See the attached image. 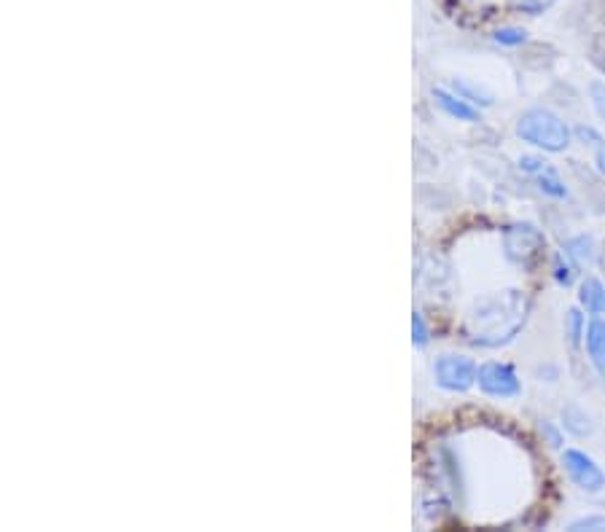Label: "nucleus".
Returning a JSON list of instances; mask_svg holds the SVG:
<instances>
[{
	"mask_svg": "<svg viewBox=\"0 0 605 532\" xmlns=\"http://www.w3.org/2000/svg\"><path fill=\"white\" fill-rule=\"evenodd\" d=\"M530 299L519 291H498L474 301L466 318V339L474 347L495 350L517 339L528 323Z\"/></svg>",
	"mask_w": 605,
	"mask_h": 532,
	"instance_id": "nucleus-1",
	"label": "nucleus"
},
{
	"mask_svg": "<svg viewBox=\"0 0 605 532\" xmlns=\"http://www.w3.org/2000/svg\"><path fill=\"white\" fill-rule=\"evenodd\" d=\"M517 138L544 154H562L573 143V129L549 108H528L517 119Z\"/></svg>",
	"mask_w": 605,
	"mask_h": 532,
	"instance_id": "nucleus-2",
	"label": "nucleus"
},
{
	"mask_svg": "<svg viewBox=\"0 0 605 532\" xmlns=\"http://www.w3.org/2000/svg\"><path fill=\"white\" fill-rule=\"evenodd\" d=\"M433 382L447 393H468L476 385L479 363L460 352H444L431 366Z\"/></svg>",
	"mask_w": 605,
	"mask_h": 532,
	"instance_id": "nucleus-3",
	"label": "nucleus"
},
{
	"mask_svg": "<svg viewBox=\"0 0 605 532\" xmlns=\"http://www.w3.org/2000/svg\"><path fill=\"white\" fill-rule=\"evenodd\" d=\"M503 245H506V258L519 266L538 264L546 253L544 232L533 224H511L503 232Z\"/></svg>",
	"mask_w": 605,
	"mask_h": 532,
	"instance_id": "nucleus-4",
	"label": "nucleus"
},
{
	"mask_svg": "<svg viewBox=\"0 0 605 532\" xmlns=\"http://www.w3.org/2000/svg\"><path fill=\"white\" fill-rule=\"evenodd\" d=\"M476 387H479V393L495 398V401H511L522 395V379H519L517 369L506 361L479 363Z\"/></svg>",
	"mask_w": 605,
	"mask_h": 532,
	"instance_id": "nucleus-5",
	"label": "nucleus"
},
{
	"mask_svg": "<svg viewBox=\"0 0 605 532\" xmlns=\"http://www.w3.org/2000/svg\"><path fill=\"white\" fill-rule=\"evenodd\" d=\"M560 460L573 487H579L587 495H597V492L605 490V471L584 449H565Z\"/></svg>",
	"mask_w": 605,
	"mask_h": 532,
	"instance_id": "nucleus-6",
	"label": "nucleus"
},
{
	"mask_svg": "<svg viewBox=\"0 0 605 532\" xmlns=\"http://www.w3.org/2000/svg\"><path fill=\"white\" fill-rule=\"evenodd\" d=\"M431 97L433 103H436V108H439L444 116H450V119L455 121H466V124H476V121L482 119V113H479V108L476 105H471L468 100H463V97L455 92V89H444V86H433L431 89Z\"/></svg>",
	"mask_w": 605,
	"mask_h": 532,
	"instance_id": "nucleus-7",
	"label": "nucleus"
},
{
	"mask_svg": "<svg viewBox=\"0 0 605 532\" xmlns=\"http://www.w3.org/2000/svg\"><path fill=\"white\" fill-rule=\"evenodd\" d=\"M584 350H587V358L592 363V369L605 377V318L603 315H595V318L587 323V334H584Z\"/></svg>",
	"mask_w": 605,
	"mask_h": 532,
	"instance_id": "nucleus-8",
	"label": "nucleus"
},
{
	"mask_svg": "<svg viewBox=\"0 0 605 532\" xmlns=\"http://www.w3.org/2000/svg\"><path fill=\"white\" fill-rule=\"evenodd\" d=\"M560 428L565 433H571L573 438H589L595 436V420L587 409H581L579 404H565L560 412Z\"/></svg>",
	"mask_w": 605,
	"mask_h": 532,
	"instance_id": "nucleus-9",
	"label": "nucleus"
},
{
	"mask_svg": "<svg viewBox=\"0 0 605 532\" xmlns=\"http://www.w3.org/2000/svg\"><path fill=\"white\" fill-rule=\"evenodd\" d=\"M579 307L587 315H605V283L597 277L587 275L579 283Z\"/></svg>",
	"mask_w": 605,
	"mask_h": 532,
	"instance_id": "nucleus-10",
	"label": "nucleus"
},
{
	"mask_svg": "<svg viewBox=\"0 0 605 532\" xmlns=\"http://www.w3.org/2000/svg\"><path fill=\"white\" fill-rule=\"evenodd\" d=\"M562 250H565V256L576 264V269H584V266L595 264L597 245L592 234H579V237H573V240L565 242V248Z\"/></svg>",
	"mask_w": 605,
	"mask_h": 532,
	"instance_id": "nucleus-11",
	"label": "nucleus"
},
{
	"mask_svg": "<svg viewBox=\"0 0 605 532\" xmlns=\"http://www.w3.org/2000/svg\"><path fill=\"white\" fill-rule=\"evenodd\" d=\"M562 334H565V342L571 344L573 350H579L581 342H584V334H587V315H584V309L571 307L565 312Z\"/></svg>",
	"mask_w": 605,
	"mask_h": 532,
	"instance_id": "nucleus-12",
	"label": "nucleus"
},
{
	"mask_svg": "<svg viewBox=\"0 0 605 532\" xmlns=\"http://www.w3.org/2000/svg\"><path fill=\"white\" fill-rule=\"evenodd\" d=\"M536 183H538V189L544 191L546 197H552V199H568V194H571V191H568V186L562 183L560 172L554 170L552 164H549L546 170L538 172Z\"/></svg>",
	"mask_w": 605,
	"mask_h": 532,
	"instance_id": "nucleus-13",
	"label": "nucleus"
},
{
	"mask_svg": "<svg viewBox=\"0 0 605 532\" xmlns=\"http://www.w3.org/2000/svg\"><path fill=\"white\" fill-rule=\"evenodd\" d=\"M576 264H573L571 258L565 256V250L562 253H554V266H552V275L554 280H557V285H562V288H571L573 283H576Z\"/></svg>",
	"mask_w": 605,
	"mask_h": 532,
	"instance_id": "nucleus-14",
	"label": "nucleus"
},
{
	"mask_svg": "<svg viewBox=\"0 0 605 532\" xmlns=\"http://www.w3.org/2000/svg\"><path fill=\"white\" fill-rule=\"evenodd\" d=\"M493 41L498 46H506V49H517L522 43H528V30L517 25H501L493 33Z\"/></svg>",
	"mask_w": 605,
	"mask_h": 532,
	"instance_id": "nucleus-15",
	"label": "nucleus"
},
{
	"mask_svg": "<svg viewBox=\"0 0 605 532\" xmlns=\"http://www.w3.org/2000/svg\"><path fill=\"white\" fill-rule=\"evenodd\" d=\"M452 89H455L463 100H468L471 105H476V108H479V105H482V108L493 105V95H484L482 89H476V86H471L468 81H455Z\"/></svg>",
	"mask_w": 605,
	"mask_h": 532,
	"instance_id": "nucleus-16",
	"label": "nucleus"
},
{
	"mask_svg": "<svg viewBox=\"0 0 605 532\" xmlns=\"http://www.w3.org/2000/svg\"><path fill=\"white\" fill-rule=\"evenodd\" d=\"M412 344L415 350H425L431 344V328L425 323L423 312H412Z\"/></svg>",
	"mask_w": 605,
	"mask_h": 532,
	"instance_id": "nucleus-17",
	"label": "nucleus"
},
{
	"mask_svg": "<svg viewBox=\"0 0 605 532\" xmlns=\"http://www.w3.org/2000/svg\"><path fill=\"white\" fill-rule=\"evenodd\" d=\"M568 530L571 532H605V516L600 514H587V516H579V519H573L571 524H568Z\"/></svg>",
	"mask_w": 605,
	"mask_h": 532,
	"instance_id": "nucleus-18",
	"label": "nucleus"
},
{
	"mask_svg": "<svg viewBox=\"0 0 605 532\" xmlns=\"http://www.w3.org/2000/svg\"><path fill=\"white\" fill-rule=\"evenodd\" d=\"M589 103H592V108H595L597 116L605 121V81L603 78H595V81L589 84Z\"/></svg>",
	"mask_w": 605,
	"mask_h": 532,
	"instance_id": "nucleus-19",
	"label": "nucleus"
},
{
	"mask_svg": "<svg viewBox=\"0 0 605 532\" xmlns=\"http://www.w3.org/2000/svg\"><path fill=\"white\" fill-rule=\"evenodd\" d=\"M573 138L579 140V143H584V146H592L597 151L600 146H605L603 135L597 132L595 127H589V124H581V127L573 129Z\"/></svg>",
	"mask_w": 605,
	"mask_h": 532,
	"instance_id": "nucleus-20",
	"label": "nucleus"
},
{
	"mask_svg": "<svg viewBox=\"0 0 605 532\" xmlns=\"http://www.w3.org/2000/svg\"><path fill=\"white\" fill-rule=\"evenodd\" d=\"M546 167H549V162H546L544 156H538V154L519 156V170L528 172V175H533V178H536L541 170H546Z\"/></svg>",
	"mask_w": 605,
	"mask_h": 532,
	"instance_id": "nucleus-21",
	"label": "nucleus"
},
{
	"mask_svg": "<svg viewBox=\"0 0 605 532\" xmlns=\"http://www.w3.org/2000/svg\"><path fill=\"white\" fill-rule=\"evenodd\" d=\"M541 430H544V436L549 438V447H552V449H560V447H562L560 430L554 428L552 422H544V425H541Z\"/></svg>",
	"mask_w": 605,
	"mask_h": 532,
	"instance_id": "nucleus-22",
	"label": "nucleus"
},
{
	"mask_svg": "<svg viewBox=\"0 0 605 532\" xmlns=\"http://www.w3.org/2000/svg\"><path fill=\"white\" fill-rule=\"evenodd\" d=\"M595 167H597V172H600V175L605 178V146H600L595 151Z\"/></svg>",
	"mask_w": 605,
	"mask_h": 532,
	"instance_id": "nucleus-23",
	"label": "nucleus"
}]
</instances>
